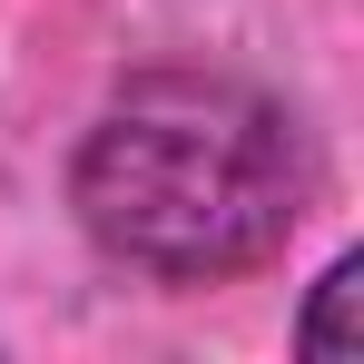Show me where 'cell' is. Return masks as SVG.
Listing matches in <instances>:
<instances>
[{"instance_id":"obj_1","label":"cell","mask_w":364,"mask_h":364,"mask_svg":"<svg viewBox=\"0 0 364 364\" xmlns=\"http://www.w3.org/2000/svg\"><path fill=\"white\" fill-rule=\"evenodd\" d=\"M305 138L296 119L227 69H148L79 138V227L158 286H217L266 266L305 217Z\"/></svg>"},{"instance_id":"obj_2","label":"cell","mask_w":364,"mask_h":364,"mask_svg":"<svg viewBox=\"0 0 364 364\" xmlns=\"http://www.w3.org/2000/svg\"><path fill=\"white\" fill-rule=\"evenodd\" d=\"M345 296H355V256H335V266L315 276V305H305V345H315V355H345V325H335Z\"/></svg>"}]
</instances>
